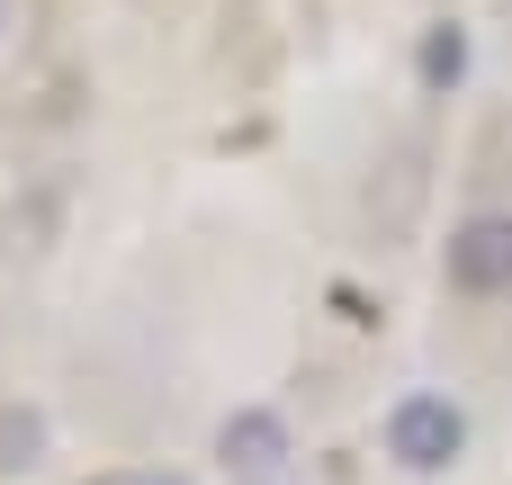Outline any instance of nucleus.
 I'll use <instances>...</instances> for the list:
<instances>
[{"instance_id":"obj_1","label":"nucleus","mask_w":512,"mask_h":485,"mask_svg":"<svg viewBox=\"0 0 512 485\" xmlns=\"http://www.w3.org/2000/svg\"><path fill=\"white\" fill-rule=\"evenodd\" d=\"M378 441H387V459H396L405 477H450V468L468 459V414H459L450 396H432V387H405V396L387 405Z\"/></svg>"},{"instance_id":"obj_2","label":"nucleus","mask_w":512,"mask_h":485,"mask_svg":"<svg viewBox=\"0 0 512 485\" xmlns=\"http://www.w3.org/2000/svg\"><path fill=\"white\" fill-rule=\"evenodd\" d=\"M441 279H450L459 297H512V216H504V207H486V216L450 225Z\"/></svg>"},{"instance_id":"obj_3","label":"nucleus","mask_w":512,"mask_h":485,"mask_svg":"<svg viewBox=\"0 0 512 485\" xmlns=\"http://www.w3.org/2000/svg\"><path fill=\"white\" fill-rule=\"evenodd\" d=\"M216 450H225V468H234L243 485H270V477H288V459H297V441H288V423H279L270 405H243V414H225Z\"/></svg>"},{"instance_id":"obj_4","label":"nucleus","mask_w":512,"mask_h":485,"mask_svg":"<svg viewBox=\"0 0 512 485\" xmlns=\"http://www.w3.org/2000/svg\"><path fill=\"white\" fill-rule=\"evenodd\" d=\"M459 72H468V36L459 27H432L423 36V90H459Z\"/></svg>"},{"instance_id":"obj_5","label":"nucleus","mask_w":512,"mask_h":485,"mask_svg":"<svg viewBox=\"0 0 512 485\" xmlns=\"http://www.w3.org/2000/svg\"><path fill=\"white\" fill-rule=\"evenodd\" d=\"M99 485H189V477H162V468H126V477H99Z\"/></svg>"}]
</instances>
